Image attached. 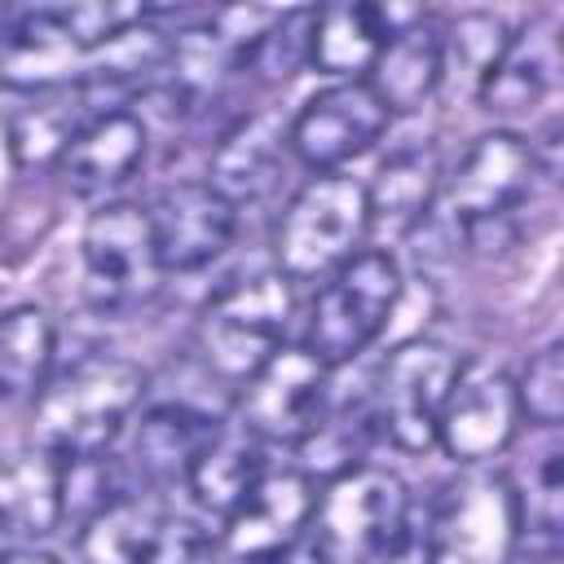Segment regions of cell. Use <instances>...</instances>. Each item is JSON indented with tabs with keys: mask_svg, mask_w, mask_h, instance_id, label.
Instances as JSON below:
<instances>
[{
	"mask_svg": "<svg viewBox=\"0 0 564 564\" xmlns=\"http://www.w3.org/2000/svg\"><path fill=\"white\" fill-rule=\"evenodd\" d=\"M145 564H220V551L194 520H167Z\"/></svg>",
	"mask_w": 564,
	"mask_h": 564,
	"instance_id": "obj_33",
	"label": "cell"
},
{
	"mask_svg": "<svg viewBox=\"0 0 564 564\" xmlns=\"http://www.w3.org/2000/svg\"><path fill=\"white\" fill-rule=\"evenodd\" d=\"M57 357V322L40 304L0 313V401L40 397Z\"/></svg>",
	"mask_w": 564,
	"mask_h": 564,
	"instance_id": "obj_26",
	"label": "cell"
},
{
	"mask_svg": "<svg viewBox=\"0 0 564 564\" xmlns=\"http://www.w3.org/2000/svg\"><path fill=\"white\" fill-rule=\"evenodd\" d=\"M379 427H375V414H370V405H344V410H326L322 419H317V427L300 441V458H304V476L313 480V476H326V480H335V476H344V471H352V467H361L366 463V445H370V436H375Z\"/></svg>",
	"mask_w": 564,
	"mask_h": 564,
	"instance_id": "obj_28",
	"label": "cell"
},
{
	"mask_svg": "<svg viewBox=\"0 0 564 564\" xmlns=\"http://www.w3.org/2000/svg\"><path fill=\"white\" fill-rule=\"evenodd\" d=\"M516 432H520V405L511 375L485 361L463 366L445 397L436 445L463 467H485L511 449Z\"/></svg>",
	"mask_w": 564,
	"mask_h": 564,
	"instance_id": "obj_12",
	"label": "cell"
},
{
	"mask_svg": "<svg viewBox=\"0 0 564 564\" xmlns=\"http://www.w3.org/2000/svg\"><path fill=\"white\" fill-rule=\"evenodd\" d=\"M163 524H167V511L159 507V498L128 489L79 524V538H75L79 564H145Z\"/></svg>",
	"mask_w": 564,
	"mask_h": 564,
	"instance_id": "obj_25",
	"label": "cell"
},
{
	"mask_svg": "<svg viewBox=\"0 0 564 564\" xmlns=\"http://www.w3.org/2000/svg\"><path fill=\"white\" fill-rule=\"evenodd\" d=\"M79 269H84V300L93 313L123 317L150 304L163 286V264L154 251L145 207L119 198L101 203L84 225Z\"/></svg>",
	"mask_w": 564,
	"mask_h": 564,
	"instance_id": "obj_6",
	"label": "cell"
},
{
	"mask_svg": "<svg viewBox=\"0 0 564 564\" xmlns=\"http://www.w3.org/2000/svg\"><path fill=\"white\" fill-rule=\"evenodd\" d=\"M366 234H370L366 185L344 172L308 176L291 194L273 229L278 273L286 282H322L361 251Z\"/></svg>",
	"mask_w": 564,
	"mask_h": 564,
	"instance_id": "obj_3",
	"label": "cell"
},
{
	"mask_svg": "<svg viewBox=\"0 0 564 564\" xmlns=\"http://www.w3.org/2000/svg\"><path fill=\"white\" fill-rule=\"evenodd\" d=\"M0 26H4V9H0Z\"/></svg>",
	"mask_w": 564,
	"mask_h": 564,
	"instance_id": "obj_37",
	"label": "cell"
},
{
	"mask_svg": "<svg viewBox=\"0 0 564 564\" xmlns=\"http://www.w3.org/2000/svg\"><path fill=\"white\" fill-rule=\"evenodd\" d=\"M388 123L392 115L366 79H339L295 110L286 123V150L317 176L339 172L348 159L366 154L388 132Z\"/></svg>",
	"mask_w": 564,
	"mask_h": 564,
	"instance_id": "obj_11",
	"label": "cell"
},
{
	"mask_svg": "<svg viewBox=\"0 0 564 564\" xmlns=\"http://www.w3.org/2000/svg\"><path fill=\"white\" fill-rule=\"evenodd\" d=\"M145 397V370L115 352H88L57 370L31 414V436L53 458L106 454Z\"/></svg>",
	"mask_w": 564,
	"mask_h": 564,
	"instance_id": "obj_2",
	"label": "cell"
},
{
	"mask_svg": "<svg viewBox=\"0 0 564 564\" xmlns=\"http://www.w3.org/2000/svg\"><path fill=\"white\" fill-rule=\"evenodd\" d=\"M427 564H511L516 507L502 471L463 467L423 511Z\"/></svg>",
	"mask_w": 564,
	"mask_h": 564,
	"instance_id": "obj_7",
	"label": "cell"
},
{
	"mask_svg": "<svg viewBox=\"0 0 564 564\" xmlns=\"http://www.w3.org/2000/svg\"><path fill=\"white\" fill-rule=\"evenodd\" d=\"M269 564H335V560H330V551L322 546V538L308 529L295 546H286V551H282V555H273Z\"/></svg>",
	"mask_w": 564,
	"mask_h": 564,
	"instance_id": "obj_34",
	"label": "cell"
},
{
	"mask_svg": "<svg viewBox=\"0 0 564 564\" xmlns=\"http://www.w3.org/2000/svg\"><path fill=\"white\" fill-rule=\"evenodd\" d=\"M313 480L304 471H264L251 494L220 520L216 551L229 564H269L286 546H295L313 524Z\"/></svg>",
	"mask_w": 564,
	"mask_h": 564,
	"instance_id": "obj_13",
	"label": "cell"
},
{
	"mask_svg": "<svg viewBox=\"0 0 564 564\" xmlns=\"http://www.w3.org/2000/svg\"><path fill=\"white\" fill-rule=\"evenodd\" d=\"M397 300H401V264L383 247L357 251L330 278H322L308 304L304 344L326 366H344L379 339Z\"/></svg>",
	"mask_w": 564,
	"mask_h": 564,
	"instance_id": "obj_5",
	"label": "cell"
},
{
	"mask_svg": "<svg viewBox=\"0 0 564 564\" xmlns=\"http://www.w3.org/2000/svg\"><path fill=\"white\" fill-rule=\"evenodd\" d=\"M308 35H313V9H278L264 35L251 44L247 66L264 84H286L300 66H308Z\"/></svg>",
	"mask_w": 564,
	"mask_h": 564,
	"instance_id": "obj_30",
	"label": "cell"
},
{
	"mask_svg": "<svg viewBox=\"0 0 564 564\" xmlns=\"http://www.w3.org/2000/svg\"><path fill=\"white\" fill-rule=\"evenodd\" d=\"M308 529L322 538L335 564H427L423 516L405 480L375 463L326 480Z\"/></svg>",
	"mask_w": 564,
	"mask_h": 564,
	"instance_id": "obj_1",
	"label": "cell"
},
{
	"mask_svg": "<svg viewBox=\"0 0 564 564\" xmlns=\"http://www.w3.org/2000/svg\"><path fill=\"white\" fill-rule=\"evenodd\" d=\"M516 383V405L520 419H529L533 427H560L564 419V344H546L529 357V366L520 370Z\"/></svg>",
	"mask_w": 564,
	"mask_h": 564,
	"instance_id": "obj_31",
	"label": "cell"
},
{
	"mask_svg": "<svg viewBox=\"0 0 564 564\" xmlns=\"http://www.w3.org/2000/svg\"><path fill=\"white\" fill-rule=\"evenodd\" d=\"M0 564H57V555L35 551V546H4L0 551Z\"/></svg>",
	"mask_w": 564,
	"mask_h": 564,
	"instance_id": "obj_35",
	"label": "cell"
},
{
	"mask_svg": "<svg viewBox=\"0 0 564 564\" xmlns=\"http://www.w3.org/2000/svg\"><path fill=\"white\" fill-rule=\"evenodd\" d=\"M88 75V48L57 4L4 13L0 26V84L18 93H57Z\"/></svg>",
	"mask_w": 564,
	"mask_h": 564,
	"instance_id": "obj_16",
	"label": "cell"
},
{
	"mask_svg": "<svg viewBox=\"0 0 564 564\" xmlns=\"http://www.w3.org/2000/svg\"><path fill=\"white\" fill-rule=\"evenodd\" d=\"M529 564H560V555H533Z\"/></svg>",
	"mask_w": 564,
	"mask_h": 564,
	"instance_id": "obj_36",
	"label": "cell"
},
{
	"mask_svg": "<svg viewBox=\"0 0 564 564\" xmlns=\"http://www.w3.org/2000/svg\"><path fill=\"white\" fill-rule=\"evenodd\" d=\"M463 361L454 348L436 339H405L397 344L375 379V427L401 449V454H427L436 445V423L445 410V397L458 379Z\"/></svg>",
	"mask_w": 564,
	"mask_h": 564,
	"instance_id": "obj_8",
	"label": "cell"
},
{
	"mask_svg": "<svg viewBox=\"0 0 564 564\" xmlns=\"http://www.w3.org/2000/svg\"><path fill=\"white\" fill-rule=\"evenodd\" d=\"M286 159V119L278 110H251L234 128L220 132L207 167V185L225 194L234 207L260 198Z\"/></svg>",
	"mask_w": 564,
	"mask_h": 564,
	"instance_id": "obj_20",
	"label": "cell"
},
{
	"mask_svg": "<svg viewBox=\"0 0 564 564\" xmlns=\"http://www.w3.org/2000/svg\"><path fill=\"white\" fill-rule=\"evenodd\" d=\"M145 150H150V128L137 110H123V106L97 110L75 128V137L57 154V172L75 198H88L101 207L110 203L115 189H123L137 176V167L145 163Z\"/></svg>",
	"mask_w": 564,
	"mask_h": 564,
	"instance_id": "obj_15",
	"label": "cell"
},
{
	"mask_svg": "<svg viewBox=\"0 0 564 564\" xmlns=\"http://www.w3.org/2000/svg\"><path fill=\"white\" fill-rule=\"evenodd\" d=\"M516 507V538L529 555H560L564 533V441L560 427H538L529 454L502 471Z\"/></svg>",
	"mask_w": 564,
	"mask_h": 564,
	"instance_id": "obj_18",
	"label": "cell"
},
{
	"mask_svg": "<svg viewBox=\"0 0 564 564\" xmlns=\"http://www.w3.org/2000/svg\"><path fill=\"white\" fill-rule=\"evenodd\" d=\"M533 176H538V163H533L529 137L507 128L480 132L441 185L445 216L471 238L489 234L529 198Z\"/></svg>",
	"mask_w": 564,
	"mask_h": 564,
	"instance_id": "obj_9",
	"label": "cell"
},
{
	"mask_svg": "<svg viewBox=\"0 0 564 564\" xmlns=\"http://www.w3.org/2000/svg\"><path fill=\"white\" fill-rule=\"evenodd\" d=\"M560 79V40L555 26L546 22H529L520 31L507 35V48L498 53V62L489 66V75L476 88V101L498 115V119H516L529 115L533 106H542L551 97Z\"/></svg>",
	"mask_w": 564,
	"mask_h": 564,
	"instance_id": "obj_19",
	"label": "cell"
},
{
	"mask_svg": "<svg viewBox=\"0 0 564 564\" xmlns=\"http://www.w3.org/2000/svg\"><path fill=\"white\" fill-rule=\"evenodd\" d=\"M163 273H194L212 264L238 229V207L207 181H176L145 207Z\"/></svg>",
	"mask_w": 564,
	"mask_h": 564,
	"instance_id": "obj_14",
	"label": "cell"
},
{
	"mask_svg": "<svg viewBox=\"0 0 564 564\" xmlns=\"http://www.w3.org/2000/svg\"><path fill=\"white\" fill-rule=\"evenodd\" d=\"M84 119H75L70 110H44V106H31L13 119V154L18 163H44V159H57L66 150V141L75 137Z\"/></svg>",
	"mask_w": 564,
	"mask_h": 564,
	"instance_id": "obj_32",
	"label": "cell"
},
{
	"mask_svg": "<svg viewBox=\"0 0 564 564\" xmlns=\"http://www.w3.org/2000/svg\"><path fill=\"white\" fill-rule=\"evenodd\" d=\"M264 476L260 463V441L247 432H216V441L198 454V463L185 476V489L194 498V507L212 520H225L247 494L251 485Z\"/></svg>",
	"mask_w": 564,
	"mask_h": 564,
	"instance_id": "obj_27",
	"label": "cell"
},
{
	"mask_svg": "<svg viewBox=\"0 0 564 564\" xmlns=\"http://www.w3.org/2000/svg\"><path fill=\"white\" fill-rule=\"evenodd\" d=\"M62 524V458L31 445L0 458V542L35 546Z\"/></svg>",
	"mask_w": 564,
	"mask_h": 564,
	"instance_id": "obj_21",
	"label": "cell"
},
{
	"mask_svg": "<svg viewBox=\"0 0 564 564\" xmlns=\"http://www.w3.org/2000/svg\"><path fill=\"white\" fill-rule=\"evenodd\" d=\"M291 313H295L291 282L278 269L251 273L225 286L220 295H212L207 308L198 313V326H194L198 357L216 379L242 388L264 366V357L286 344Z\"/></svg>",
	"mask_w": 564,
	"mask_h": 564,
	"instance_id": "obj_4",
	"label": "cell"
},
{
	"mask_svg": "<svg viewBox=\"0 0 564 564\" xmlns=\"http://www.w3.org/2000/svg\"><path fill=\"white\" fill-rule=\"evenodd\" d=\"M326 388L330 366L308 344H282L238 392L242 432L260 445H300L326 414Z\"/></svg>",
	"mask_w": 564,
	"mask_h": 564,
	"instance_id": "obj_10",
	"label": "cell"
},
{
	"mask_svg": "<svg viewBox=\"0 0 564 564\" xmlns=\"http://www.w3.org/2000/svg\"><path fill=\"white\" fill-rule=\"evenodd\" d=\"M419 13H397L388 4H366V0H344V4H326L313 9V35H308V66L339 79H361L379 48L388 44V35L405 22H414Z\"/></svg>",
	"mask_w": 564,
	"mask_h": 564,
	"instance_id": "obj_17",
	"label": "cell"
},
{
	"mask_svg": "<svg viewBox=\"0 0 564 564\" xmlns=\"http://www.w3.org/2000/svg\"><path fill=\"white\" fill-rule=\"evenodd\" d=\"M366 75H370L366 84L388 106V115L419 110L441 88V26L427 22L423 13L405 26H397Z\"/></svg>",
	"mask_w": 564,
	"mask_h": 564,
	"instance_id": "obj_23",
	"label": "cell"
},
{
	"mask_svg": "<svg viewBox=\"0 0 564 564\" xmlns=\"http://www.w3.org/2000/svg\"><path fill=\"white\" fill-rule=\"evenodd\" d=\"M216 432H220V423L194 405H181V401L150 405L132 436V463L154 485H176V480L185 485L189 467L216 441Z\"/></svg>",
	"mask_w": 564,
	"mask_h": 564,
	"instance_id": "obj_24",
	"label": "cell"
},
{
	"mask_svg": "<svg viewBox=\"0 0 564 564\" xmlns=\"http://www.w3.org/2000/svg\"><path fill=\"white\" fill-rule=\"evenodd\" d=\"M507 22L494 13H463L441 26V84H458L476 97L480 79L507 48Z\"/></svg>",
	"mask_w": 564,
	"mask_h": 564,
	"instance_id": "obj_29",
	"label": "cell"
},
{
	"mask_svg": "<svg viewBox=\"0 0 564 564\" xmlns=\"http://www.w3.org/2000/svg\"><path fill=\"white\" fill-rule=\"evenodd\" d=\"M441 194V163L432 145H401L392 150L375 181L366 185V216H370V234L379 238H405L410 229L423 225V216L432 212Z\"/></svg>",
	"mask_w": 564,
	"mask_h": 564,
	"instance_id": "obj_22",
	"label": "cell"
}]
</instances>
